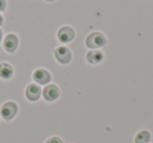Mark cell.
Returning <instances> with one entry per match:
<instances>
[{
	"label": "cell",
	"mask_w": 153,
	"mask_h": 143,
	"mask_svg": "<svg viewBox=\"0 0 153 143\" xmlns=\"http://www.w3.org/2000/svg\"><path fill=\"white\" fill-rule=\"evenodd\" d=\"M85 43L88 48L97 49L106 44V39L101 32H91L89 36H87Z\"/></svg>",
	"instance_id": "obj_1"
},
{
	"label": "cell",
	"mask_w": 153,
	"mask_h": 143,
	"mask_svg": "<svg viewBox=\"0 0 153 143\" xmlns=\"http://www.w3.org/2000/svg\"><path fill=\"white\" fill-rule=\"evenodd\" d=\"M18 108L17 105L15 102H12V101H9V102L4 103L1 108V116H2L3 119L5 120H11L15 117V115L17 114Z\"/></svg>",
	"instance_id": "obj_2"
},
{
	"label": "cell",
	"mask_w": 153,
	"mask_h": 143,
	"mask_svg": "<svg viewBox=\"0 0 153 143\" xmlns=\"http://www.w3.org/2000/svg\"><path fill=\"white\" fill-rule=\"evenodd\" d=\"M55 57L57 61L61 64H68L71 60V52L65 46L57 47L55 50Z\"/></svg>",
	"instance_id": "obj_3"
},
{
	"label": "cell",
	"mask_w": 153,
	"mask_h": 143,
	"mask_svg": "<svg viewBox=\"0 0 153 143\" xmlns=\"http://www.w3.org/2000/svg\"><path fill=\"white\" fill-rule=\"evenodd\" d=\"M74 38V30L70 26H63L58 32V39L62 43H69Z\"/></svg>",
	"instance_id": "obj_4"
},
{
	"label": "cell",
	"mask_w": 153,
	"mask_h": 143,
	"mask_svg": "<svg viewBox=\"0 0 153 143\" xmlns=\"http://www.w3.org/2000/svg\"><path fill=\"white\" fill-rule=\"evenodd\" d=\"M60 95V90L56 85H48L43 90V97L47 101H55Z\"/></svg>",
	"instance_id": "obj_5"
},
{
	"label": "cell",
	"mask_w": 153,
	"mask_h": 143,
	"mask_svg": "<svg viewBox=\"0 0 153 143\" xmlns=\"http://www.w3.org/2000/svg\"><path fill=\"white\" fill-rule=\"evenodd\" d=\"M26 98L30 101H36L40 98L41 95V88L36 84H30L27 86L25 90Z\"/></svg>",
	"instance_id": "obj_6"
},
{
	"label": "cell",
	"mask_w": 153,
	"mask_h": 143,
	"mask_svg": "<svg viewBox=\"0 0 153 143\" xmlns=\"http://www.w3.org/2000/svg\"><path fill=\"white\" fill-rule=\"evenodd\" d=\"M33 77L36 83L39 85H46L51 80V74L45 69H37L33 74Z\"/></svg>",
	"instance_id": "obj_7"
},
{
	"label": "cell",
	"mask_w": 153,
	"mask_h": 143,
	"mask_svg": "<svg viewBox=\"0 0 153 143\" xmlns=\"http://www.w3.org/2000/svg\"><path fill=\"white\" fill-rule=\"evenodd\" d=\"M3 47L7 52H14L18 47V38L17 36L11 34L7 35L3 42Z\"/></svg>",
	"instance_id": "obj_8"
},
{
	"label": "cell",
	"mask_w": 153,
	"mask_h": 143,
	"mask_svg": "<svg viewBox=\"0 0 153 143\" xmlns=\"http://www.w3.org/2000/svg\"><path fill=\"white\" fill-rule=\"evenodd\" d=\"M103 59H104V55L100 50H91L86 55V60L88 61V63L92 64V65L101 63Z\"/></svg>",
	"instance_id": "obj_9"
},
{
	"label": "cell",
	"mask_w": 153,
	"mask_h": 143,
	"mask_svg": "<svg viewBox=\"0 0 153 143\" xmlns=\"http://www.w3.org/2000/svg\"><path fill=\"white\" fill-rule=\"evenodd\" d=\"M12 75H13V68H12V66L7 63L0 64V77L7 80Z\"/></svg>",
	"instance_id": "obj_10"
},
{
	"label": "cell",
	"mask_w": 153,
	"mask_h": 143,
	"mask_svg": "<svg viewBox=\"0 0 153 143\" xmlns=\"http://www.w3.org/2000/svg\"><path fill=\"white\" fill-rule=\"evenodd\" d=\"M151 135L148 130H140L137 134L135 135V138H134V142L135 143H148L150 141Z\"/></svg>",
	"instance_id": "obj_11"
},
{
	"label": "cell",
	"mask_w": 153,
	"mask_h": 143,
	"mask_svg": "<svg viewBox=\"0 0 153 143\" xmlns=\"http://www.w3.org/2000/svg\"><path fill=\"white\" fill-rule=\"evenodd\" d=\"M45 143H63V141L59 137H51Z\"/></svg>",
	"instance_id": "obj_12"
},
{
	"label": "cell",
	"mask_w": 153,
	"mask_h": 143,
	"mask_svg": "<svg viewBox=\"0 0 153 143\" xmlns=\"http://www.w3.org/2000/svg\"><path fill=\"white\" fill-rule=\"evenodd\" d=\"M5 7H7V2H5V0H0V11H4Z\"/></svg>",
	"instance_id": "obj_13"
},
{
	"label": "cell",
	"mask_w": 153,
	"mask_h": 143,
	"mask_svg": "<svg viewBox=\"0 0 153 143\" xmlns=\"http://www.w3.org/2000/svg\"><path fill=\"white\" fill-rule=\"evenodd\" d=\"M2 23H3V18H2V16L0 15V26L2 25Z\"/></svg>",
	"instance_id": "obj_14"
},
{
	"label": "cell",
	"mask_w": 153,
	"mask_h": 143,
	"mask_svg": "<svg viewBox=\"0 0 153 143\" xmlns=\"http://www.w3.org/2000/svg\"><path fill=\"white\" fill-rule=\"evenodd\" d=\"M1 39H2V32L0 30V41H1Z\"/></svg>",
	"instance_id": "obj_15"
},
{
	"label": "cell",
	"mask_w": 153,
	"mask_h": 143,
	"mask_svg": "<svg viewBox=\"0 0 153 143\" xmlns=\"http://www.w3.org/2000/svg\"><path fill=\"white\" fill-rule=\"evenodd\" d=\"M46 1H47V2H53V0H46Z\"/></svg>",
	"instance_id": "obj_16"
}]
</instances>
